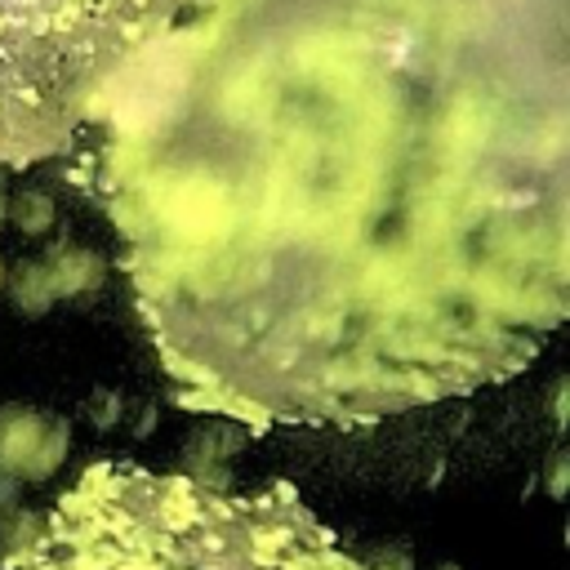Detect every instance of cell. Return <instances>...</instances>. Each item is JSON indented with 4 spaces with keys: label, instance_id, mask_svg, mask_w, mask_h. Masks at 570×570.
Returning <instances> with one entry per match:
<instances>
[{
    "label": "cell",
    "instance_id": "2e32d148",
    "mask_svg": "<svg viewBox=\"0 0 570 570\" xmlns=\"http://www.w3.org/2000/svg\"><path fill=\"white\" fill-rule=\"evenodd\" d=\"M4 200H9V196H4V191H0V223H4Z\"/></svg>",
    "mask_w": 570,
    "mask_h": 570
},
{
    "label": "cell",
    "instance_id": "ac0fdd59",
    "mask_svg": "<svg viewBox=\"0 0 570 570\" xmlns=\"http://www.w3.org/2000/svg\"><path fill=\"white\" fill-rule=\"evenodd\" d=\"M441 570H459V566H441Z\"/></svg>",
    "mask_w": 570,
    "mask_h": 570
},
{
    "label": "cell",
    "instance_id": "ba28073f",
    "mask_svg": "<svg viewBox=\"0 0 570 570\" xmlns=\"http://www.w3.org/2000/svg\"><path fill=\"white\" fill-rule=\"evenodd\" d=\"M45 534V517L27 512V508H9L0 512V570L18 566Z\"/></svg>",
    "mask_w": 570,
    "mask_h": 570
},
{
    "label": "cell",
    "instance_id": "5bb4252c",
    "mask_svg": "<svg viewBox=\"0 0 570 570\" xmlns=\"http://www.w3.org/2000/svg\"><path fill=\"white\" fill-rule=\"evenodd\" d=\"M18 476H9V472H0V512H9V508H18Z\"/></svg>",
    "mask_w": 570,
    "mask_h": 570
},
{
    "label": "cell",
    "instance_id": "52a82bcc",
    "mask_svg": "<svg viewBox=\"0 0 570 570\" xmlns=\"http://www.w3.org/2000/svg\"><path fill=\"white\" fill-rule=\"evenodd\" d=\"M4 289H9V298H13V307L22 316H45L58 303V294L49 285L45 258H22L13 272H4Z\"/></svg>",
    "mask_w": 570,
    "mask_h": 570
},
{
    "label": "cell",
    "instance_id": "6da1fadb",
    "mask_svg": "<svg viewBox=\"0 0 570 570\" xmlns=\"http://www.w3.org/2000/svg\"><path fill=\"white\" fill-rule=\"evenodd\" d=\"M138 298L263 365L361 352L445 392L566 316L570 0H209L98 89Z\"/></svg>",
    "mask_w": 570,
    "mask_h": 570
},
{
    "label": "cell",
    "instance_id": "8992f818",
    "mask_svg": "<svg viewBox=\"0 0 570 570\" xmlns=\"http://www.w3.org/2000/svg\"><path fill=\"white\" fill-rule=\"evenodd\" d=\"M245 445H249V432L240 423H209V428L191 432V441L183 450V463H187L191 476H200V472H209V463H223V459L240 454Z\"/></svg>",
    "mask_w": 570,
    "mask_h": 570
},
{
    "label": "cell",
    "instance_id": "7a4b0ae2",
    "mask_svg": "<svg viewBox=\"0 0 570 570\" xmlns=\"http://www.w3.org/2000/svg\"><path fill=\"white\" fill-rule=\"evenodd\" d=\"M174 13L178 0H0V165L62 151L111 71Z\"/></svg>",
    "mask_w": 570,
    "mask_h": 570
},
{
    "label": "cell",
    "instance_id": "9a60e30c",
    "mask_svg": "<svg viewBox=\"0 0 570 570\" xmlns=\"http://www.w3.org/2000/svg\"><path fill=\"white\" fill-rule=\"evenodd\" d=\"M134 432H138V436H151V432H156V405H138V414H134Z\"/></svg>",
    "mask_w": 570,
    "mask_h": 570
},
{
    "label": "cell",
    "instance_id": "277c9868",
    "mask_svg": "<svg viewBox=\"0 0 570 570\" xmlns=\"http://www.w3.org/2000/svg\"><path fill=\"white\" fill-rule=\"evenodd\" d=\"M45 267H49V285H53V294L58 298H71V294H89V289H98L102 285V276H107V263L94 254V249H85V245H58L49 258H45Z\"/></svg>",
    "mask_w": 570,
    "mask_h": 570
},
{
    "label": "cell",
    "instance_id": "3957f363",
    "mask_svg": "<svg viewBox=\"0 0 570 570\" xmlns=\"http://www.w3.org/2000/svg\"><path fill=\"white\" fill-rule=\"evenodd\" d=\"M49 414L31 410V405H0V472L31 481L40 441H45Z\"/></svg>",
    "mask_w": 570,
    "mask_h": 570
},
{
    "label": "cell",
    "instance_id": "4fadbf2b",
    "mask_svg": "<svg viewBox=\"0 0 570 570\" xmlns=\"http://www.w3.org/2000/svg\"><path fill=\"white\" fill-rule=\"evenodd\" d=\"M566 405H570V383L557 379V387H552V419H557V432H566V423H570Z\"/></svg>",
    "mask_w": 570,
    "mask_h": 570
},
{
    "label": "cell",
    "instance_id": "8fae6325",
    "mask_svg": "<svg viewBox=\"0 0 570 570\" xmlns=\"http://www.w3.org/2000/svg\"><path fill=\"white\" fill-rule=\"evenodd\" d=\"M85 419L94 423V428H116L120 419H125V401H120V392H111V387H98V392H89V401H85Z\"/></svg>",
    "mask_w": 570,
    "mask_h": 570
},
{
    "label": "cell",
    "instance_id": "e0dca14e",
    "mask_svg": "<svg viewBox=\"0 0 570 570\" xmlns=\"http://www.w3.org/2000/svg\"><path fill=\"white\" fill-rule=\"evenodd\" d=\"M0 285H4V258H0Z\"/></svg>",
    "mask_w": 570,
    "mask_h": 570
},
{
    "label": "cell",
    "instance_id": "30bf717a",
    "mask_svg": "<svg viewBox=\"0 0 570 570\" xmlns=\"http://www.w3.org/2000/svg\"><path fill=\"white\" fill-rule=\"evenodd\" d=\"M67 450H71V423L62 414H49V428H45V441H40V454H36V468H31V481H49L67 463Z\"/></svg>",
    "mask_w": 570,
    "mask_h": 570
},
{
    "label": "cell",
    "instance_id": "7c38bea8",
    "mask_svg": "<svg viewBox=\"0 0 570 570\" xmlns=\"http://www.w3.org/2000/svg\"><path fill=\"white\" fill-rule=\"evenodd\" d=\"M548 494L552 499H566V490H570V454L566 450H552V459H548Z\"/></svg>",
    "mask_w": 570,
    "mask_h": 570
},
{
    "label": "cell",
    "instance_id": "5b68a950",
    "mask_svg": "<svg viewBox=\"0 0 570 570\" xmlns=\"http://www.w3.org/2000/svg\"><path fill=\"white\" fill-rule=\"evenodd\" d=\"M169 405L178 410H214V414H232L236 423H254L249 432H267L276 410L263 405L258 396L249 392H214V387H200V392H169Z\"/></svg>",
    "mask_w": 570,
    "mask_h": 570
},
{
    "label": "cell",
    "instance_id": "9c48e42d",
    "mask_svg": "<svg viewBox=\"0 0 570 570\" xmlns=\"http://www.w3.org/2000/svg\"><path fill=\"white\" fill-rule=\"evenodd\" d=\"M4 218H9L22 236H45V232L53 227V200H49V191L27 187V191H18L13 200H4Z\"/></svg>",
    "mask_w": 570,
    "mask_h": 570
}]
</instances>
